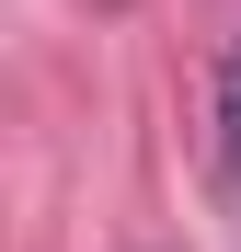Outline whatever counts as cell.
Listing matches in <instances>:
<instances>
[{
    "label": "cell",
    "instance_id": "obj_1",
    "mask_svg": "<svg viewBox=\"0 0 241 252\" xmlns=\"http://www.w3.org/2000/svg\"><path fill=\"white\" fill-rule=\"evenodd\" d=\"M207 195L241 206V34L218 46V69H207Z\"/></svg>",
    "mask_w": 241,
    "mask_h": 252
}]
</instances>
